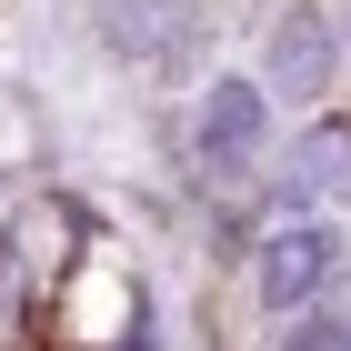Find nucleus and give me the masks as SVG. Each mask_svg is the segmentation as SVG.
Returning <instances> with one entry per match:
<instances>
[{
	"mask_svg": "<svg viewBox=\"0 0 351 351\" xmlns=\"http://www.w3.org/2000/svg\"><path fill=\"white\" fill-rule=\"evenodd\" d=\"M261 151H271V81L221 71V81L201 90V121H191V171L211 191H241L251 171H261Z\"/></svg>",
	"mask_w": 351,
	"mask_h": 351,
	"instance_id": "1",
	"label": "nucleus"
},
{
	"mask_svg": "<svg viewBox=\"0 0 351 351\" xmlns=\"http://www.w3.org/2000/svg\"><path fill=\"white\" fill-rule=\"evenodd\" d=\"M331 271H341V231H331V221H281L261 241V261H251V301L301 322V311L331 291Z\"/></svg>",
	"mask_w": 351,
	"mask_h": 351,
	"instance_id": "2",
	"label": "nucleus"
},
{
	"mask_svg": "<svg viewBox=\"0 0 351 351\" xmlns=\"http://www.w3.org/2000/svg\"><path fill=\"white\" fill-rule=\"evenodd\" d=\"M341 51H351V30H331L322 0H291V10L271 21V40H261V81H271V101H322L331 71H341Z\"/></svg>",
	"mask_w": 351,
	"mask_h": 351,
	"instance_id": "3",
	"label": "nucleus"
},
{
	"mask_svg": "<svg viewBox=\"0 0 351 351\" xmlns=\"http://www.w3.org/2000/svg\"><path fill=\"white\" fill-rule=\"evenodd\" d=\"M171 30H181V0H90V40L110 60H171Z\"/></svg>",
	"mask_w": 351,
	"mask_h": 351,
	"instance_id": "4",
	"label": "nucleus"
},
{
	"mask_svg": "<svg viewBox=\"0 0 351 351\" xmlns=\"http://www.w3.org/2000/svg\"><path fill=\"white\" fill-rule=\"evenodd\" d=\"M291 191H351V131H341V121L301 141V161H291Z\"/></svg>",
	"mask_w": 351,
	"mask_h": 351,
	"instance_id": "5",
	"label": "nucleus"
},
{
	"mask_svg": "<svg viewBox=\"0 0 351 351\" xmlns=\"http://www.w3.org/2000/svg\"><path fill=\"white\" fill-rule=\"evenodd\" d=\"M281 351H351V322H341V311H301Z\"/></svg>",
	"mask_w": 351,
	"mask_h": 351,
	"instance_id": "6",
	"label": "nucleus"
},
{
	"mask_svg": "<svg viewBox=\"0 0 351 351\" xmlns=\"http://www.w3.org/2000/svg\"><path fill=\"white\" fill-rule=\"evenodd\" d=\"M341 30H351V21H341Z\"/></svg>",
	"mask_w": 351,
	"mask_h": 351,
	"instance_id": "7",
	"label": "nucleus"
}]
</instances>
